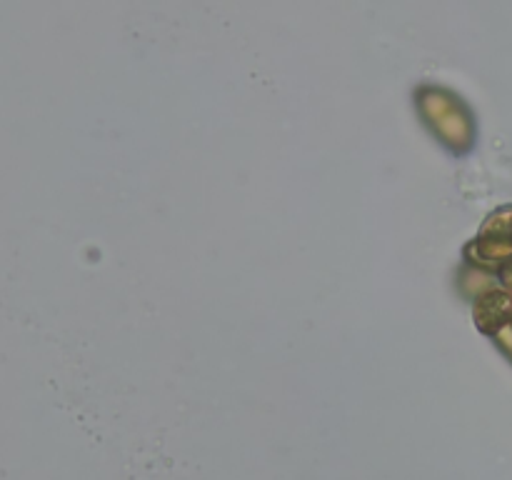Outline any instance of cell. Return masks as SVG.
<instances>
[{"mask_svg": "<svg viewBox=\"0 0 512 480\" xmlns=\"http://www.w3.org/2000/svg\"><path fill=\"white\" fill-rule=\"evenodd\" d=\"M493 340H495V345H498V348L508 355L510 363H512V323L505 325L503 330H498V333L493 335Z\"/></svg>", "mask_w": 512, "mask_h": 480, "instance_id": "277c9868", "label": "cell"}, {"mask_svg": "<svg viewBox=\"0 0 512 480\" xmlns=\"http://www.w3.org/2000/svg\"><path fill=\"white\" fill-rule=\"evenodd\" d=\"M498 278H500V283H503V288L508 290V293H512V263L498 275Z\"/></svg>", "mask_w": 512, "mask_h": 480, "instance_id": "5b68a950", "label": "cell"}, {"mask_svg": "<svg viewBox=\"0 0 512 480\" xmlns=\"http://www.w3.org/2000/svg\"><path fill=\"white\" fill-rule=\"evenodd\" d=\"M415 108L428 125L430 133L455 155H465L473 150L478 138V125L470 105L455 90L445 85L423 83L415 88Z\"/></svg>", "mask_w": 512, "mask_h": 480, "instance_id": "6da1fadb", "label": "cell"}, {"mask_svg": "<svg viewBox=\"0 0 512 480\" xmlns=\"http://www.w3.org/2000/svg\"><path fill=\"white\" fill-rule=\"evenodd\" d=\"M473 318L480 333L493 338L498 330L512 323V293H508L505 288H498V285L480 293L473 305Z\"/></svg>", "mask_w": 512, "mask_h": 480, "instance_id": "7a4b0ae2", "label": "cell"}, {"mask_svg": "<svg viewBox=\"0 0 512 480\" xmlns=\"http://www.w3.org/2000/svg\"><path fill=\"white\" fill-rule=\"evenodd\" d=\"M478 235H488V238H503L512 243V205H503V208L493 210L485 218L483 228Z\"/></svg>", "mask_w": 512, "mask_h": 480, "instance_id": "3957f363", "label": "cell"}]
</instances>
